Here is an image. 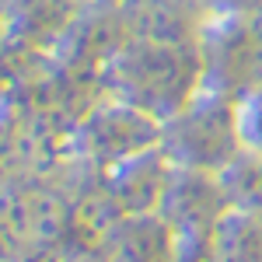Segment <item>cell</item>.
Segmentation results:
<instances>
[{
    "instance_id": "cell-5",
    "label": "cell",
    "mask_w": 262,
    "mask_h": 262,
    "mask_svg": "<svg viewBox=\"0 0 262 262\" xmlns=\"http://www.w3.org/2000/svg\"><path fill=\"white\" fill-rule=\"evenodd\" d=\"M221 4H227L231 11H248V7H255L259 0H221Z\"/></svg>"
},
{
    "instance_id": "cell-4",
    "label": "cell",
    "mask_w": 262,
    "mask_h": 262,
    "mask_svg": "<svg viewBox=\"0 0 262 262\" xmlns=\"http://www.w3.org/2000/svg\"><path fill=\"white\" fill-rule=\"evenodd\" d=\"M242 140L255 154H262V91L248 98V108H245V116H242Z\"/></svg>"
},
{
    "instance_id": "cell-1",
    "label": "cell",
    "mask_w": 262,
    "mask_h": 262,
    "mask_svg": "<svg viewBox=\"0 0 262 262\" xmlns=\"http://www.w3.org/2000/svg\"><path fill=\"white\" fill-rule=\"evenodd\" d=\"M238 143H242V119L234 116L224 95L192 101L189 108L175 112L164 129V150L179 168H196L213 175H221L242 154Z\"/></svg>"
},
{
    "instance_id": "cell-3",
    "label": "cell",
    "mask_w": 262,
    "mask_h": 262,
    "mask_svg": "<svg viewBox=\"0 0 262 262\" xmlns=\"http://www.w3.org/2000/svg\"><path fill=\"white\" fill-rule=\"evenodd\" d=\"M224 192H227V203L231 210L238 213H248L262 224V154H238L234 161L221 171Z\"/></svg>"
},
{
    "instance_id": "cell-2",
    "label": "cell",
    "mask_w": 262,
    "mask_h": 262,
    "mask_svg": "<svg viewBox=\"0 0 262 262\" xmlns=\"http://www.w3.org/2000/svg\"><path fill=\"white\" fill-rule=\"evenodd\" d=\"M206 74L217 95H259L262 91V11L248 7L242 18L217 32L206 49Z\"/></svg>"
}]
</instances>
